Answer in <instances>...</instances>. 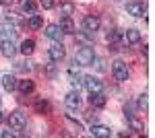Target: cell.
I'll list each match as a JSON object with an SVG mask.
<instances>
[{
	"instance_id": "6da1fadb",
	"label": "cell",
	"mask_w": 155,
	"mask_h": 138,
	"mask_svg": "<svg viewBox=\"0 0 155 138\" xmlns=\"http://www.w3.org/2000/svg\"><path fill=\"white\" fill-rule=\"evenodd\" d=\"M93 60H95V52L91 46L79 47L74 54V64H79V66H89V64H93Z\"/></svg>"
},
{
	"instance_id": "7a4b0ae2",
	"label": "cell",
	"mask_w": 155,
	"mask_h": 138,
	"mask_svg": "<svg viewBox=\"0 0 155 138\" xmlns=\"http://www.w3.org/2000/svg\"><path fill=\"white\" fill-rule=\"evenodd\" d=\"M112 74H114V79L118 82L128 81V68H126V64H124L122 60H116V62L112 64Z\"/></svg>"
},
{
	"instance_id": "3957f363",
	"label": "cell",
	"mask_w": 155,
	"mask_h": 138,
	"mask_svg": "<svg viewBox=\"0 0 155 138\" xmlns=\"http://www.w3.org/2000/svg\"><path fill=\"white\" fill-rule=\"evenodd\" d=\"M99 27H101V21H99V17H93V14H87L83 19V31H87V33H95V31H99Z\"/></svg>"
},
{
	"instance_id": "277c9868",
	"label": "cell",
	"mask_w": 155,
	"mask_h": 138,
	"mask_svg": "<svg viewBox=\"0 0 155 138\" xmlns=\"http://www.w3.org/2000/svg\"><path fill=\"white\" fill-rule=\"evenodd\" d=\"M64 46H62V41H56V43H52V46L48 47V58L52 60V62H60L62 58H64Z\"/></svg>"
},
{
	"instance_id": "5b68a950",
	"label": "cell",
	"mask_w": 155,
	"mask_h": 138,
	"mask_svg": "<svg viewBox=\"0 0 155 138\" xmlns=\"http://www.w3.org/2000/svg\"><path fill=\"white\" fill-rule=\"evenodd\" d=\"M44 33H46V37L52 39V41H62V35H64L58 23H50L48 27H46V31H44Z\"/></svg>"
},
{
	"instance_id": "8992f818",
	"label": "cell",
	"mask_w": 155,
	"mask_h": 138,
	"mask_svg": "<svg viewBox=\"0 0 155 138\" xmlns=\"http://www.w3.org/2000/svg\"><path fill=\"white\" fill-rule=\"evenodd\" d=\"M8 126H11V130H23L25 128V114L12 111L11 117H8Z\"/></svg>"
},
{
	"instance_id": "52a82bcc",
	"label": "cell",
	"mask_w": 155,
	"mask_h": 138,
	"mask_svg": "<svg viewBox=\"0 0 155 138\" xmlns=\"http://www.w3.org/2000/svg\"><path fill=\"white\" fill-rule=\"evenodd\" d=\"M83 85L87 87V91H89V93H101V91H104L101 81H99V79H95V76H85V79H83Z\"/></svg>"
},
{
	"instance_id": "ba28073f",
	"label": "cell",
	"mask_w": 155,
	"mask_h": 138,
	"mask_svg": "<svg viewBox=\"0 0 155 138\" xmlns=\"http://www.w3.org/2000/svg\"><path fill=\"white\" fill-rule=\"evenodd\" d=\"M0 54L6 58H12L15 54H17V47H15V43H12V39H0Z\"/></svg>"
},
{
	"instance_id": "9c48e42d",
	"label": "cell",
	"mask_w": 155,
	"mask_h": 138,
	"mask_svg": "<svg viewBox=\"0 0 155 138\" xmlns=\"http://www.w3.org/2000/svg\"><path fill=\"white\" fill-rule=\"evenodd\" d=\"M89 132H91V136H95V138H110L112 136V130L107 126H101V124H93V126L89 128Z\"/></svg>"
},
{
	"instance_id": "30bf717a",
	"label": "cell",
	"mask_w": 155,
	"mask_h": 138,
	"mask_svg": "<svg viewBox=\"0 0 155 138\" xmlns=\"http://www.w3.org/2000/svg\"><path fill=\"white\" fill-rule=\"evenodd\" d=\"M126 11H128V14H132V17H145V4L143 2H128L126 4Z\"/></svg>"
},
{
	"instance_id": "8fae6325",
	"label": "cell",
	"mask_w": 155,
	"mask_h": 138,
	"mask_svg": "<svg viewBox=\"0 0 155 138\" xmlns=\"http://www.w3.org/2000/svg\"><path fill=\"white\" fill-rule=\"evenodd\" d=\"M60 29H62V33L64 35H74L77 33V27H74V23H72L71 17H62V21H60Z\"/></svg>"
},
{
	"instance_id": "7c38bea8",
	"label": "cell",
	"mask_w": 155,
	"mask_h": 138,
	"mask_svg": "<svg viewBox=\"0 0 155 138\" xmlns=\"http://www.w3.org/2000/svg\"><path fill=\"white\" fill-rule=\"evenodd\" d=\"M64 103H66V107L68 109H77L79 107V103H81V97H79V91L74 93V91H71L66 97H64Z\"/></svg>"
},
{
	"instance_id": "4fadbf2b",
	"label": "cell",
	"mask_w": 155,
	"mask_h": 138,
	"mask_svg": "<svg viewBox=\"0 0 155 138\" xmlns=\"http://www.w3.org/2000/svg\"><path fill=\"white\" fill-rule=\"evenodd\" d=\"M0 81H2V87H4L8 93H12L15 89H17V79H15L12 74H2V79H0Z\"/></svg>"
},
{
	"instance_id": "5bb4252c",
	"label": "cell",
	"mask_w": 155,
	"mask_h": 138,
	"mask_svg": "<svg viewBox=\"0 0 155 138\" xmlns=\"http://www.w3.org/2000/svg\"><path fill=\"white\" fill-rule=\"evenodd\" d=\"M124 41H126V43H139V41H141V31H139V29H126Z\"/></svg>"
},
{
	"instance_id": "9a60e30c",
	"label": "cell",
	"mask_w": 155,
	"mask_h": 138,
	"mask_svg": "<svg viewBox=\"0 0 155 138\" xmlns=\"http://www.w3.org/2000/svg\"><path fill=\"white\" fill-rule=\"evenodd\" d=\"M89 105H91V107H104V105H106L104 93H91V95H89Z\"/></svg>"
},
{
	"instance_id": "2e32d148",
	"label": "cell",
	"mask_w": 155,
	"mask_h": 138,
	"mask_svg": "<svg viewBox=\"0 0 155 138\" xmlns=\"http://www.w3.org/2000/svg\"><path fill=\"white\" fill-rule=\"evenodd\" d=\"M27 25H29V29L37 31V29H41V27H44V17H41V14H35V12H33V14L29 17Z\"/></svg>"
},
{
	"instance_id": "e0dca14e",
	"label": "cell",
	"mask_w": 155,
	"mask_h": 138,
	"mask_svg": "<svg viewBox=\"0 0 155 138\" xmlns=\"http://www.w3.org/2000/svg\"><path fill=\"white\" fill-rule=\"evenodd\" d=\"M17 89L23 95H27V93H33L35 85H33V81H17Z\"/></svg>"
},
{
	"instance_id": "ac0fdd59",
	"label": "cell",
	"mask_w": 155,
	"mask_h": 138,
	"mask_svg": "<svg viewBox=\"0 0 155 138\" xmlns=\"http://www.w3.org/2000/svg\"><path fill=\"white\" fill-rule=\"evenodd\" d=\"M33 50H35V41L33 39H25L21 47H19V52L23 54V56H29V54H33Z\"/></svg>"
},
{
	"instance_id": "d6986e66",
	"label": "cell",
	"mask_w": 155,
	"mask_h": 138,
	"mask_svg": "<svg viewBox=\"0 0 155 138\" xmlns=\"http://www.w3.org/2000/svg\"><path fill=\"white\" fill-rule=\"evenodd\" d=\"M120 39H124V37H122V35H120V31H116V29L107 33V43L112 46V50H118L116 46H118V41H120Z\"/></svg>"
},
{
	"instance_id": "ffe728a7",
	"label": "cell",
	"mask_w": 155,
	"mask_h": 138,
	"mask_svg": "<svg viewBox=\"0 0 155 138\" xmlns=\"http://www.w3.org/2000/svg\"><path fill=\"white\" fill-rule=\"evenodd\" d=\"M72 12H74V4H72L71 0H66V2L60 4V14H62V17H71Z\"/></svg>"
},
{
	"instance_id": "44dd1931",
	"label": "cell",
	"mask_w": 155,
	"mask_h": 138,
	"mask_svg": "<svg viewBox=\"0 0 155 138\" xmlns=\"http://www.w3.org/2000/svg\"><path fill=\"white\" fill-rule=\"evenodd\" d=\"M128 126H130V130H134L137 134H141V132H143V122H141V120H137L134 115L128 117Z\"/></svg>"
},
{
	"instance_id": "7402d4cb",
	"label": "cell",
	"mask_w": 155,
	"mask_h": 138,
	"mask_svg": "<svg viewBox=\"0 0 155 138\" xmlns=\"http://www.w3.org/2000/svg\"><path fill=\"white\" fill-rule=\"evenodd\" d=\"M21 11H23V12H29V14H33V12H35V4H33L31 0H23V2H21Z\"/></svg>"
},
{
	"instance_id": "603a6c76",
	"label": "cell",
	"mask_w": 155,
	"mask_h": 138,
	"mask_svg": "<svg viewBox=\"0 0 155 138\" xmlns=\"http://www.w3.org/2000/svg\"><path fill=\"white\" fill-rule=\"evenodd\" d=\"M52 109V105L48 103V101H37L35 103V111L37 114H44V111H50Z\"/></svg>"
},
{
	"instance_id": "cb8c5ba5",
	"label": "cell",
	"mask_w": 155,
	"mask_h": 138,
	"mask_svg": "<svg viewBox=\"0 0 155 138\" xmlns=\"http://www.w3.org/2000/svg\"><path fill=\"white\" fill-rule=\"evenodd\" d=\"M137 105H139V109L147 111V95H141V97H139V101H137Z\"/></svg>"
},
{
	"instance_id": "d4e9b609",
	"label": "cell",
	"mask_w": 155,
	"mask_h": 138,
	"mask_svg": "<svg viewBox=\"0 0 155 138\" xmlns=\"http://www.w3.org/2000/svg\"><path fill=\"white\" fill-rule=\"evenodd\" d=\"M41 2V6L46 8V11H50V8H54V4H56V0H39Z\"/></svg>"
},
{
	"instance_id": "484cf974",
	"label": "cell",
	"mask_w": 155,
	"mask_h": 138,
	"mask_svg": "<svg viewBox=\"0 0 155 138\" xmlns=\"http://www.w3.org/2000/svg\"><path fill=\"white\" fill-rule=\"evenodd\" d=\"M0 136H2V138H12V136H15V132H12V130H4Z\"/></svg>"
},
{
	"instance_id": "4316f807",
	"label": "cell",
	"mask_w": 155,
	"mask_h": 138,
	"mask_svg": "<svg viewBox=\"0 0 155 138\" xmlns=\"http://www.w3.org/2000/svg\"><path fill=\"white\" fill-rule=\"evenodd\" d=\"M11 2H12V0H0V4H2V6H8Z\"/></svg>"
},
{
	"instance_id": "83f0119b",
	"label": "cell",
	"mask_w": 155,
	"mask_h": 138,
	"mask_svg": "<svg viewBox=\"0 0 155 138\" xmlns=\"http://www.w3.org/2000/svg\"><path fill=\"white\" fill-rule=\"evenodd\" d=\"M2 120H4V117H2V111H0V122H2Z\"/></svg>"
}]
</instances>
